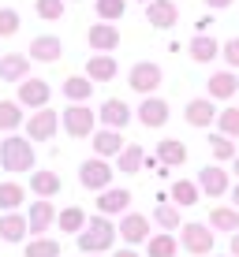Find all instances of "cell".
Wrapping results in <instances>:
<instances>
[{
	"label": "cell",
	"mask_w": 239,
	"mask_h": 257,
	"mask_svg": "<svg viewBox=\"0 0 239 257\" xmlns=\"http://www.w3.org/2000/svg\"><path fill=\"white\" fill-rule=\"evenodd\" d=\"M26 71H30V60H26L23 52L0 56V82H19V78H26Z\"/></svg>",
	"instance_id": "7402d4cb"
},
{
	"label": "cell",
	"mask_w": 239,
	"mask_h": 257,
	"mask_svg": "<svg viewBox=\"0 0 239 257\" xmlns=\"http://www.w3.org/2000/svg\"><path fill=\"white\" fill-rule=\"evenodd\" d=\"M172 201H176L180 209L198 205V187H194L191 179H176V183H172Z\"/></svg>",
	"instance_id": "836d02e7"
},
{
	"label": "cell",
	"mask_w": 239,
	"mask_h": 257,
	"mask_svg": "<svg viewBox=\"0 0 239 257\" xmlns=\"http://www.w3.org/2000/svg\"><path fill=\"white\" fill-rule=\"evenodd\" d=\"M213 123L220 127V135H224V138H239V108H220Z\"/></svg>",
	"instance_id": "8d00e7d4"
},
{
	"label": "cell",
	"mask_w": 239,
	"mask_h": 257,
	"mask_svg": "<svg viewBox=\"0 0 239 257\" xmlns=\"http://www.w3.org/2000/svg\"><path fill=\"white\" fill-rule=\"evenodd\" d=\"M232 257H239V231H232Z\"/></svg>",
	"instance_id": "f6af8a7d"
},
{
	"label": "cell",
	"mask_w": 239,
	"mask_h": 257,
	"mask_svg": "<svg viewBox=\"0 0 239 257\" xmlns=\"http://www.w3.org/2000/svg\"><path fill=\"white\" fill-rule=\"evenodd\" d=\"M142 4H149V0H142Z\"/></svg>",
	"instance_id": "f907efd6"
},
{
	"label": "cell",
	"mask_w": 239,
	"mask_h": 257,
	"mask_svg": "<svg viewBox=\"0 0 239 257\" xmlns=\"http://www.w3.org/2000/svg\"><path fill=\"white\" fill-rule=\"evenodd\" d=\"M15 34H19V12L0 8V38H15Z\"/></svg>",
	"instance_id": "60d3db41"
},
{
	"label": "cell",
	"mask_w": 239,
	"mask_h": 257,
	"mask_svg": "<svg viewBox=\"0 0 239 257\" xmlns=\"http://www.w3.org/2000/svg\"><path fill=\"white\" fill-rule=\"evenodd\" d=\"M23 257H60V242L56 238H30L26 242V250H23Z\"/></svg>",
	"instance_id": "e575fe53"
},
{
	"label": "cell",
	"mask_w": 239,
	"mask_h": 257,
	"mask_svg": "<svg viewBox=\"0 0 239 257\" xmlns=\"http://www.w3.org/2000/svg\"><path fill=\"white\" fill-rule=\"evenodd\" d=\"M60 90H64V97L71 104H78V101H90V93H94V82L86 75H71V78H64V86H60Z\"/></svg>",
	"instance_id": "4316f807"
},
{
	"label": "cell",
	"mask_w": 239,
	"mask_h": 257,
	"mask_svg": "<svg viewBox=\"0 0 239 257\" xmlns=\"http://www.w3.org/2000/svg\"><path fill=\"white\" fill-rule=\"evenodd\" d=\"M180 231V246L194 257H206L213 250V231H209V224H198V220H191V224H180L176 227Z\"/></svg>",
	"instance_id": "3957f363"
},
{
	"label": "cell",
	"mask_w": 239,
	"mask_h": 257,
	"mask_svg": "<svg viewBox=\"0 0 239 257\" xmlns=\"http://www.w3.org/2000/svg\"><path fill=\"white\" fill-rule=\"evenodd\" d=\"M209 227H217V231H239V209L217 205L209 212Z\"/></svg>",
	"instance_id": "f546056e"
},
{
	"label": "cell",
	"mask_w": 239,
	"mask_h": 257,
	"mask_svg": "<svg viewBox=\"0 0 239 257\" xmlns=\"http://www.w3.org/2000/svg\"><path fill=\"white\" fill-rule=\"evenodd\" d=\"M116 231H120V238H123L127 246H138V242H146V238H149V220L138 216V212H127V216L120 220Z\"/></svg>",
	"instance_id": "5bb4252c"
},
{
	"label": "cell",
	"mask_w": 239,
	"mask_h": 257,
	"mask_svg": "<svg viewBox=\"0 0 239 257\" xmlns=\"http://www.w3.org/2000/svg\"><path fill=\"white\" fill-rule=\"evenodd\" d=\"M187 52H191V60L194 64H209V60H217L220 56V45L209 34H194L191 38V45H187Z\"/></svg>",
	"instance_id": "cb8c5ba5"
},
{
	"label": "cell",
	"mask_w": 239,
	"mask_h": 257,
	"mask_svg": "<svg viewBox=\"0 0 239 257\" xmlns=\"http://www.w3.org/2000/svg\"><path fill=\"white\" fill-rule=\"evenodd\" d=\"M64 4H67V0H64Z\"/></svg>",
	"instance_id": "816d5d0a"
},
{
	"label": "cell",
	"mask_w": 239,
	"mask_h": 257,
	"mask_svg": "<svg viewBox=\"0 0 239 257\" xmlns=\"http://www.w3.org/2000/svg\"><path fill=\"white\" fill-rule=\"evenodd\" d=\"M209 149H213V161H217V164H224V161H232V157H235L232 138H224V135H213V138H209Z\"/></svg>",
	"instance_id": "f35d334b"
},
{
	"label": "cell",
	"mask_w": 239,
	"mask_h": 257,
	"mask_svg": "<svg viewBox=\"0 0 239 257\" xmlns=\"http://www.w3.org/2000/svg\"><path fill=\"white\" fill-rule=\"evenodd\" d=\"M0 164L4 172H34V146L23 135H8L0 142Z\"/></svg>",
	"instance_id": "7a4b0ae2"
},
{
	"label": "cell",
	"mask_w": 239,
	"mask_h": 257,
	"mask_svg": "<svg viewBox=\"0 0 239 257\" xmlns=\"http://www.w3.org/2000/svg\"><path fill=\"white\" fill-rule=\"evenodd\" d=\"M52 224H60V231L78 235V231H83V224H86V212L78 209V205H67L64 212H56V220H52Z\"/></svg>",
	"instance_id": "1f68e13d"
},
{
	"label": "cell",
	"mask_w": 239,
	"mask_h": 257,
	"mask_svg": "<svg viewBox=\"0 0 239 257\" xmlns=\"http://www.w3.org/2000/svg\"><path fill=\"white\" fill-rule=\"evenodd\" d=\"M142 146H135V142H127V146H123L120 149V153H116V161H120V172L123 175H138V172H142Z\"/></svg>",
	"instance_id": "83f0119b"
},
{
	"label": "cell",
	"mask_w": 239,
	"mask_h": 257,
	"mask_svg": "<svg viewBox=\"0 0 239 257\" xmlns=\"http://www.w3.org/2000/svg\"><path fill=\"white\" fill-rule=\"evenodd\" d=\"M232 172H235V175H239V153H235V157H232Z\"/></svg>",
	"instance_id": "c3c4849f"
},
{
	"label": "cell",
	"mask_w": 239,
	"mask_h": 257,
	"mask_svg": "<svg viewBox=\"0 0 239 257\" xmlns=\"http://www.w3.org/2000/svg\"><path fill=\"white\" fill-rule=\"evenodd\" d=\"M202 4H206L209 12H217V8H232V0H202Z\"/></svg>",
	"instance_id": "ee69618b"
},
{
	"label": "cell",
	"mask_w": 239,
	"mask_h": 257,
	"mask_svg": "<svg viewBox=\"0 0 239 257\" xmlns=\"http://www.w3.org/2000/svg\"><path fill=\"white\" fill-rule=\"evenodd\" d=\"M97 119H101L105 127H112V131H123L131 123V108L120 101V97H109V101L101 104V112H97Z\"/></svg>",
	"instance_id": "9a60e30c"
},
{
	"label": "cell",
	"mask_w": 239,
	"mask_h": 257,
	"mask_svg": "<svg viewBox=\"0 0 239 257\" xmlns=\"http://www.w3.org/2000/svg\"><path fill=\"white\" fill-rule=\"evenodd\" d=\"M52 220H56V205H52L49 198H41V201H34V205H30L26 231H30V235H41V231H49V227H52Z\"/></svg>",
	"instance_id": "4fadbf2b"
},
{
	"label": "cell",
	"mask_w": 239,
	"mask_h": 257,
	"mask_svg": "<svg viewBox=\"0 0 239 257\" xmlns=\"http://www.w3.org/2000/svg\"><path fill=\"white\" fill-rule=\"evenodd\" d=\"M60 175L56 172H30V190L38 194V198H56L60 194Z\"/></svg>",
	"instance_id": "484cf974"
},
{
	"label": "cell",
	"mask_w": 239,
	"mask_h": 257,
	"mask_svg": "<svg viewBox=\"0 0 239 257\" xmlns=\"http://www.w3.org/2000/svg\"><path fill=\"white\" fill-rule=\"evenodd\" d=\"M90 49H97V52H112V49H120V30L112 23H94L90 26Z\"/></svg>",
	"instance_id": "ac0fdd59"
},
{
	"label": "cell",
	"mask_w": 239,
	"mask_h": 257,
	"mask_svg": "<svg viewBox=\"0 0 239 257\" xmlns=\"http://www.w3.org/2000/svg\"><path fill=\"white\" fill-rule=\"evenodd\" d=\"M116 60L109 56V52H97V56H90L86 60V78H90V82H112V78H116Z\"/></svg>",
	"instance_id": "ffe728a7"
},
{
	"label": "cell",
	"mask_w": 239,
	"mask_h": 257,
	"mask_svg": "<svg viewBox=\"0 0 239 257\" xmlns=\"http://www.w3.org/2000/svg\"><path fill=\"white\" fill-rule=\"evenodd\" d=\"M127 86H131L135 93L149 97V93L157 90V86H161V67H157V64H149V60L135 64V67H131V75H127Z\"/></svg>",
	"instance_id": "ba28073f"
},
{
	"label": "cell",
	"mask_w": 239,
	"mask_h": 257,
	"mask_svg": "<svg viewBox=\"0 0 239 257\" xmlns=\"http://www.w3.org/2000/svg\"><path fill=\"white\" fill-rule=\"evenodd\" d=\"M60 56H64V41L52 34H41L30 41V60H38V64H56Z\"/></svg>",
	"instance_id": "7c38bea8"
},
{
	"label": "cell",
	"mask_w": 239,
	"mask_h": 257,
	"mask_svg": "<svg viewBox=\"0 0 239 257\" xmlns=\"http://www.w3.org/2000/svg\"><path fill=\"white\" fill-rule=\"evenodd\" d=\"M75 242H78V250H83V253H105V250L116 246V227H112L109 216L97 212L90 224H83V231L75 235Z\"/></svg>",
	"instance_id": "6da1fadb"
},
{
	"label": "cell",
	"mask_w": 239,
	"mask_h": 257,
	"mask_svg": "<svg viewBox=\"0 0 239 257\" xmlns=\"http://www.w3.org/2000/svg\"><path fill=\"white\" fill-rule=\"evenodd\" d=\"M26 123V138L30 142H49L52 135H56V127H60V116L49 108H38V112H30V119H23Z\"/></svg>",
	"instance_id": "5b68a950"
},
{
	"label": "cell",
	"mask_w": 239,
	"mask_h": 257,
	"mask_svg": "<svg viewBox=\"0 0 239 257\" xmlns=\"http://www.w3.org/2000/svg\"><path fill=\"white\" fill-rule=\"evenodd\" d=\"M168 101H161V97H142V104H138V123H142L146 131H161L165 123H168Z\"/></svg>",
	"instance_id": "9c48e42d"
},
{
	"label": "cell",
	"mask_w": 239,
	"mask_h": 257,
	"mask_svg": "<svg viewBox=\"0 0 239 257\" xmlns=\"http://www.w3.org/2000/svg\"><path fill=\"white\" fill-rule=\"evenodd\" d=\"M64 131L71 138H90L97 131V112H90L83 101L71 104V108H64Z\"/></svg>",
	"instance_id": "277c9868"
},
{
	"label": "cell",
	"mask_w": 239,
	"mask_h": 257,
	"mask_svg": "<svg viewBox=\"0 0 239 257\" xmlns=\"http://www.w3.org/2000/svg\"><path fill=\"white\" fill-rule=\"evenodd\" d=\"M157 201H161V205L153 209V220L165 227V231H176V227H180V209H176L172 201H165V198H157Z\"/></svg>",
	"instance_id": "d590c367"
},
{
	"label": "cell",
	"mask_w": 239,
	"mask_h": 257,
	"mask_svg": "<svg viewBox=\"0 0 239 257\" xmlns=\"http://www.w3.org/2000/svg\"><path fill=\"white\" fill-rule=\"evenodd\" d=\"M23 104L19 101H0V131H19L23 127Z\"/></svg>",
	"instance_id": "d6a6232c"
},
{
	"label": "cell",
	"mask_w": 239,
	"mask_h": 257,
	"mask_svg": "<svg viewBox=\"0 0 239 257\" xmlns=\"http://www.w3.org/2000/svg\"><path fill=\"white\" fill-rule=\"evenodd\" d=\"M194 187H198V194H209V198H224V194H228V172H224L220 164H206Z\"/></svg>",
	"instance_id": "30bf717a"
},
{
	"label": "cell",
	"mask_w": 239,
	"mask_h": 257,
	"mask_svg": "<svg viewBox=\"0 0 239 257\" xmlns=\"http://www.w3.org/2000/svg\"><path fill=\"white\" fill-rule=\"evenodd\" d=\"M90 142H94V153H97V157H116L120 149L127 146V142H123V131H112V127L94 131Z\"/></svg>",
	"instance_id": "2e32d148"
},
{
	"label": "cell",
	"mask_w": 239,
	"mask_h": 257,
	"mask_svg": "<svg viewBox=\"0 0 239 257\" xmlns=\"http://www.w3.org/2000/svg\"><path fill=\"white\" fill-rule=\"evenodd\" d=\"M176 250H180V242H176L168 231L146 238V253H149V257H176Z\"/></svg>",
	"instance_id": "4dcf8cb0"
},
{
	"label": "cell",
	"mask_w": 239,
	"mask_h": 257,
	"mask_svg": "<svg viewBox=\"0 0 239 257\" xmlns=\"http://www.w3.org/2000/svg\"><path fill=\"white\" fill-rule=\"evenodd\" d=\"M23 201H26L23 183H0V212H15Z\"/></svg>",
	"instance_id": "f1b7e54d"
},
{
	"label": "cell",
	"mask_w": 239,
	"mask_h": 257,
	"mask_svg": "<svg viewBox=\"0 0 239 257\" xmlns=\"http://www.w3.org/2000/svg\"><path fill=\"white\" fill-rule=\"evenodd\" d=\"M183 119L191 123V127H209V123L217 119V108L209 97H194V101H187V108H183Z\"/></svg>",
	"instance_id": "e0dca14e"
},
{
	"label": "cell",
	"mask_w": 239,
	"mask_h": 257,
	"mask_svg": "<svg viewBox=\"0 0 239 257\" xmlns=\"http://www.w3.org/2000/svg\"><path fill=\"white\" fill-rule=\"evenodd\" d=\"M239 93V78L232 71H217V75H209V101H228V97Z\"/></svg>",
	"instance_id": "44dd1931"
},
{
	"label": "cell",
	"mask_w": 239,
	"mask_h": 257,
	"mask_svg": "<svg viewBox=\"0 0 239 257\" xmlns=\"http://www.w3.org/2000/svg\"><path fill=\"white\" fill-rule=\"evenodd\" d=\"M101 198H97V212L101 216H116V212H123L131 205V190H116V187H105V190H97Z\"/></svg>",
	"instance_id": "d6986e66"
},
{
	"label": "cell",
	"mask_w": 239,
	"mask_h": 257,
	"mask_svg": "<svg viewBox=\"0 0 239 257\" xmlns=\"http://www.w3.org/2000/svg\"><path fill=\"white\" fill-rule=\"evenodd\" d=\"M232 209H239V183L232 187Z\"/></svg>",
	"instance_id": "bcb514c9"
},
{
	"label": "cell",
	"mask_w": 239,
	"mask_h": 257,
	"mask_svg": "<svg viewBox=\"0 0 239 257\" xmlns=\"http://www.w3.org/2000/svg\"><path fill=\"white\" fill-rule=\"evenodd\" d=\"M157 161H161L165 168H180V164H187V146H183L180 138H165V142H157Z\"/></svg>",
	"instance_id": "603a6c76"
},
{
	"label": "cell",
	"mask_w": 239,
	"mask_h": 257,
	"mask_svg": "<svg viewBox=\"0 0 239 257\" xmlns=\"http://www.w3.org/2000/svg\"><path fill=\"white\" fill-rule=\"evenodd\" d=\"M123 12H127V0H97V15H101V23H120Z\"/></svg>",
	"instance_id": "74e56055"
},
{
	"label": "cell",
	"mask_w": 239,
	"mask_h": 257,
	"mask_svg": "<svg viewBox=\"0 0 239 257\" xmlns=\"http://www.w3.org/2000/svg\"><path fill=\"white\" fill-rule=\"evenodd\" d=\"M146 23L157 26V30L176 26V23H180V8H176V0H149V4H146Z\"/></svg>",
	"instance_id": "8fae6325"
},
{
	"label": "cell",
	"mask_w": 239,
	"mask_h": 257,
	"mask_svg": "<svg viewBox=\"0 0 239 257\" xmlns=\"http://www.w3.org/2000/svg\"><path fill=\"white\" fill-rule=\"evenodd\" d=\"M220 56L228 60V67H232V71H239V38H228L224 45H220Z\"/></svg>",
	"instance_id": "b9f144b4"
},
{
	"label": "cell",
	"mask_w": 239,
	"mask_h": 257,
	"mask_svg": "<svg viewBox=\"0 0 239 257\" xmlns=\"http://www.w3.org/2000/svg\"><path fill=\"white\" fill-rule=\"evenodd\" d=\"M0 238L4 242H23L26 238V216L23 212H4L0 216Z\"/></svg>",
	"instance_id": "d4e9b609"
},
{
	"label": "cell",
	"mask_w": 239,
	"mask_h": 257,
	"mask_svg": "<svg viewBox=\"0 0 239 257\" xmlns=\"http://www.w3.org/2000/svg\"><path fill=\"white\" fill-rule=\"evenodd\" d=\"M86 257H101V253H86Z\"/></svg>",
	"instance_id": "681fc988"
},
{
	"label": "cell",
	"mask_w": 239,
	"mask_h": 257,
	"mask_svg": "<svg viewBox=\"0 0 239 257\" xmlns=\"http://www.w3.org/2000/svg\"><path fill=\"white\" fill-rule=\"evenodd\" d=\"M112 168L105 164V157H94V161H83V168H78V183H83L86 190H105L112 187Z\"/></svg>",
	"instance_id": "52a82bcc"
},
{
	"label": "cell",
	"mask_w": 239,
	"mask_h": 257,
	"mask_svg": "<svg viewBox=\"0 0 239 257\" xmlns=\"http://www.w3.org/2000/svg\"><path fill=\"white\" fill-rule=\"evenodd\" d=\"M19 97L15 101L23 104V108H45L49 97H52V86L45 82V78H19Z\"/></svg>",
	"instance_id": "8992f818"
},
{
	"label": "cell",
	"mask_w": 239,
	"mask_h": 257,
	"mask_svg": "<svg viewBox=\"0 0 239 257\" xmlns=\"http://www.w3.org/2000/svg\"><path fill=\"white\" fill-rule=\"evenodd\" d=\"M34 8H38V15L45 23H60L64 19V0H38Z\"/></svg>",
	"instance_id": "ab89813d"
},
{
	"label": "cell",
	"mask_w": 239,
	"mask_h": 257,
	"mask_svg": "<svg viewBox=\"0 0 239 257\" xmlns=\"http://www.w3.org/2000/svg\"><path fill=\"white\" fill-rule=\"evenodd\" d=\"M194 26H198V34H209V26H213V15H202Z\"/></svg>",
	"instance_id": "7bdbcfd3"
},
{
	"label": "cell",
	"mask_w": 239,
	"mask_h": 257,
	"mask_svg": "<svg viewBox=\"0 0 239 257\" xmlns=\"http://www.w3.org/2000/svg\"><path fill=\"white\" fill-rule=\"evenodd\" d=\"M112 257H138V253H135V250L127 246V250H120V253H112Z\"/></svg>",
	"instance_id": "7dc6e473"
}]
</instances>
